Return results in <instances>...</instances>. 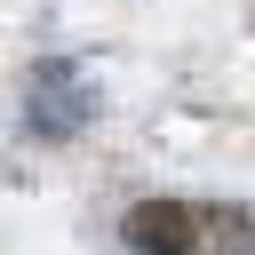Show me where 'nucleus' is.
Here are the masks:
<instances>
[{
  "instance_id": "f257e3e1",
  "label": "nucleus",
  "mask_w": 255,
  "mask_h": 255,
  "mask_svg": "<svg viewBox=\"0 0 255 255\" xmlns=\"http://www.w3.org/2000/svg\"><path fill=\"white\" fill-rule=\"evenodd\" d=\"M199 231H207V207H191V199H143L120 223L128 255H199Z\"/></svg>"
}]
</instances>
